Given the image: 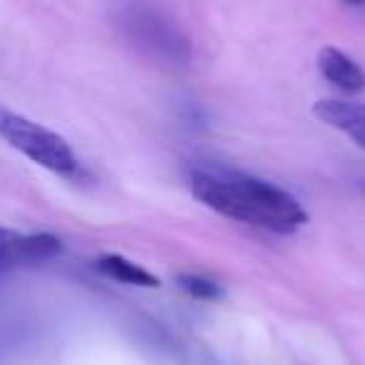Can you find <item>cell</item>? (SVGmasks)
<instances>
[{
	"instance_id": "cell-1",
	"label": "cell",
	"mask_w": 365,
	"mask_h": 365,
	"mask_svg": "<svg viewBox=\"0 0 365 365\" xmlns=\"http://www.w3.org/2000/svg\"><path fill=\"white\" fill-rule=\"evenodd\" d=\"M190 190L195 200L223 218L255 225L270 233L290 235L308 223V213L298 203V198L248 173L218 170V168L193 170Z\"/></svg>"
},
{
	"instance_id": "cell-2",
	"label": "cell",
	"mask_w": 365,
	"mask_h": 365,
	"mask_svg": "<svg viewBox=\"0 0 365 365\" xmlns=\"http://www.w3.org/2000/svg\"><path fill=\"white\" fill-rule=\"evenodd\" d=\"M0 138L33 163L58 175H73L81 168L76 150L66 138L3 106H0Z\"/></svg>"
},
{
	"instance_id": "cell-3",
	"label": "cell",
	"mask_w": 365,
	"mask_h": 365,
	"mask_svg": "<svg viewBox=\"0 0 365 365\" xmlns=\"http://www.w3.org/2000/svg\"><path fill=\"white\" fill-rule=\"evenodd\" d=\"M123 26L138 48L160 61L185 63L190 58V46L185 36L163 13L153 8H130L123 16Z\"/></svg>"
},
{
	"instance_id": "cell-4",
	"label": "cell",
	"mask_w": 365,
	"mask_h": 365,
	"mask_svg": "<svg viewBox=\"0 0 365 365\" xmlns=\"http://www.w3.org/2000/svg\"><path fill=\"white\" fill-rule=\"evenodd\" d=\"M61 238L51 233L23 235L18 230L0 225V273L18 265H36L56 258L61 253Z\"/></svg>"
},
{
	"instance_id": "cell-5",
	"label": "cell",
	"mask_w": 365,
	"mask_h": 365,
	"mask_svg": "<svg viewBox=\"0 0 365 365\" xmlns=\"http://www.w3.org/2000/svg\"><path fill=\"white\" fill-rule=\"evenodd\" d=\"M313 113L335 130L353 138L355 145L365 148V103L323 98L313 106Z\"/></svg>"
},
{
	"instance_id": "cell-6",
	"label": "cell",
	"mask_w": 365,
	"mask_h": 365,
	"mask_svg": "<svg viewBox=\"0 0 365 365\" xmlns=\"http://www.w3.org/2000/svg\"><path fill=\"white\" fill-rule=\"evenodd\" d=\"M318 71L328 83H333L343 93H360L365 88V73L350 56L338 48H320Z\"/></svg>"
},
{
	"instance_id": "cell-7",
	"label": "cell",
	"mask_w": 365,
	"mask_h": 365,
	"mask_svg": "<svg viewBox=\"0 0 365 365\" xmlns=\"http://www.w3.org/2000/svg\"><path fill=\"white\" fill-rule=\"evenodd\" d=\"M98 270L108 278L118 280V283H125V285H138V288H158L160 280L155 278L153 273H148L145 268H140L138 263L133 260L123 258V255H103L98 260Z\"/></svg>"
},
{
	"instance_id": "cell-8",
	"label": "cell",
	"mask_w": 365,
	"mask_h": 365,
	"mask_svg": "<svg viewBox=\"0 0 365 365\" xmlns=\"http://www.w3.org/2000/svg\"><path fill=\"white\" fill-rule=\"evenodd\" d=\"M178 285H180V290H185L190 298H198V300H215L223 295L220 285L210 278H203V275H193V273L178 275Z\"/></svg>"
},
{
	"instance_id": "cell-9",
	"label": "cell",
	"mask_w": 365,
	"mask_h": 365,
	"mask_svg": "<svg viewBox=\"0 0 365 365\" xmlns=\"http://www.w3.org/2000/svg\"><path fill=\"white\" fill-rule=\"evenodd\" d=\"M343 3H348V6H365V0H343Z\"/></svg>"
}]
</instances>
